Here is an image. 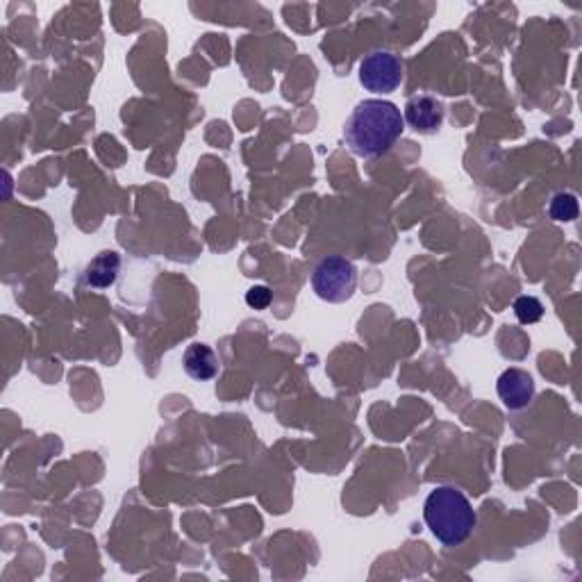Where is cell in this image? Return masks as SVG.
Wrapping results in <instances>:
<instances>
[{
  "label": "cell",
  "mask_w": 582,
  "mask_h": 582,
  "mask_svg": "<svg viewBox=\"0 0 582 582\" xmlns=\"http://www.w3.org/2000/svg\"><path fill=\"white\" fill-rule=\"evenodd\" d=\"M357 287V269L351 260L339 255H328L314 266L312 289L321 301L346 303L351 301Z\"/></svg>",
  "instance_id": "3"
},
{
  "label": "cell",
  "mask_w": 582,
  "mask_h": 582,
  "mask_svg": "<svg viewBox=\"0 0 582 582\" xmlns=\"http://www.w3.org/2000/svg\"><path fill=\"white\" fill-rule=\"evenodd\" d=\"M273 301V291L264 285L251 287L246 291V303L253 307V310H266Z\"/></svg>",
  "instance_id": "11"
},
{
  "label": "cell",
  "mask_w": 582,
  "mask_h": 582,
  "mask_svg": "<svg viewBox=\"0 0 582 582\" xmlns=\"http://www.w3.org/2000/svg\"><path fill=\"white\" fill-rule=\"evenodd\" d=\"M496 392L507 410H526L535 401V380L523 369H507L496 382Z\"/></svg>",
  "instance_id": "5"
},
{
  "label": "cell",
  "mask_w": 582,
  "mask_h": 582,
  "mask_svg": "<svg viewBox=\"0 0 582 582\" xmlns=\"http://www.w3.org/2000/svg\"><path fill=\"white\" fill-rule=\"evenodd\" d=\"M423 519L432 535L444 546H460L467 542L478 521L469 498L451 485L432 489L423 505Z\"/></svg>",
  "instance_id": "2"
},
{
  "label": "cell",
  "mask_w": 582,
  "mask_h": 582,
  "mask_svg": "<svg viewBox=\"0 0 582 582\" xmlns=\"http://www.w3.org/2000/svg\"><path fill=\"white\" fill-rule=\"evenodd\" d=\"M360 82L373 94H392L403 82L401 57L389 51H373L360 64Z\"/></svg>",
  "instance_id": "4"
},
{
  "label": "cell",
  "mask_w": 582,
  "mask_h": 582,
  "mask_svg": "<svg viewBox=\"0 0 582 582\" xmlns=\"http://www.w3.org/2000/svg\"><path fill=\"white\" fill-rule=\"evenodd\" d=\"M548 214H551L553 221H562V223L576 221L580 214L578 198L569 194V191H557V194L551 198V203H548Z\"/></svg>",
  "instance_id": "9"
},
{
  "label": "cell",
  "mask_w": 582,
  "mask_h": 582,
  "mask_svg": "<svg viewBox=\"0 0 582 582\" xmlns=\"http://www.w3.org/2000/svg\"><path fill=\"white\" fill-rule=\"evenodd\" d=\"M514 314H517V319L521 321V323H537L539 319L544 317V305H542V301H539V298H535V296H519L517 301H514Z\"/></svg>",
  "instance_id": "10"
},
{
  "label": "cell",
  "mask_w": 582,
  "mask_h": 582,
  "mask_svg": "<svg viewBox=\"0 0 582 582\" xmlns=\"http://www.w3.org/2000/svg\"><path fill=\"white\" fill-rule=\"evenodd\" d=\"M119 269H121V257L114 251H105L98 257H94L91 264L87 266L85 282L94 289H107L114 285L116 278H119Z\"/></svg>",
  "instance_id": "8"
},
{
  "label": "cell",
  "mask_w": 582,
  "mask_h": 582,
  "mask_svg": "<svg viewBox=\"0 0 582 582\" xmlns=\"http://www.w3.org/2000/svg\"><path fill=\"white\" fill-rule=\"evenodd\" d=\"M405 121L421 135H432L444 123V105L435 96H412L405 105Z\"/></svg>",
  "instance_id": "6"
},
{
  "label": "cell",
  "mask_w": 582,
  "mask_h": 582,
  "mask_svg": "<svg viewBox=\"0 0 582 582\" xmlns=\"http://www.w3.org/2000/svg\"><path fill=\"white\" fill-rule=\"evenodd\" d=\"M405 130V119L394 103L369 98L355 105L344 126L346 144L360 157L385 155Z\"/></svg>",
  "instance_id": "1"
},
{
  "label": "cell",
  "mask_w": 582,
  "mask_h": 582,
  "mask_svg": "<svg viewBox=\"0 0 582 582\" xmlns=\"http://www.w3.org/2000/svg\"><path fill=\"white\" fill-rule=\"evenodd\" d=\"M182 364H185V371L189 378L194 380H212L216 373H219V360L210 346L205 344H191L185 357H182Z\"/></svg>",
  "instance_id": "7"
}]
</instances>
